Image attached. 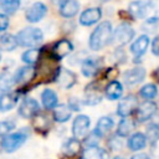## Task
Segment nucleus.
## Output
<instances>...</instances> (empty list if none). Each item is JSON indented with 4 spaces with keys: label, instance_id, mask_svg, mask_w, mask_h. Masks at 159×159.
<instances>
[{
    "label": "nucleus",
    "instance_id": "1",
    "mask_svg": "<svg viewBox=\"0 0 159 159\" xmlns=\"http://www.w3.org/2000/svg\"><path fill=\"white\" fill-rule=\"evenodd\" d=\"M112 36H113L112 24L109 21H102L89 35L88 46L93 51H99L111 42Z\"/></svg>",
    "mask_w": 159,
    "mask_h": 159
},
{
    "label": "nucleus",
    "instance_id": "2",
    "mask_svg": "<svg viewBox=\"0 0 159 159\" xmlns=\"http://www.w3.org/2000/svg\"><path fill=\"white\" fill-rule=\"evenodd\" d=\"M15 37L17 41V46L35 48L36 46H39L42 42L43 34L37 27H25V29L20 30Z\"/></svg>",
    "mask_w": 159,
    "mask_h": 159
},
{
    "label": "nucleus",
    "instance_id": "3",
    "mask_svg": "<svg viewBox=\"0 0 159 159\" xmlns=\"http://www.w3.org/2000/svg\"><path fill=\"white\" fill-rule=\"evenodd\" d=\"M27 137H29L27 129H21L14 133H9L5 137H2L0 142V147L5 153H14L26 142Z\"/></svg>",
    "mask_w": 159,
    "mask_h": 159
},
{
    "label": "nucleus",
    "instance_id": "4",
    "mask_svg": "<svg viewBox=\"0 0 159 159\" xmlns=\"http://www.w3.org/2000/svg\"><path fill=\"white\" fill-rule=\"evenodd\" d=\"M17 113L20 117L29 119V118H34L35 116H37L40 113V104L36 99L31 98V97H25L17 109Z\"/></svg>",
    "mask_w": 159,
    "mask_h": 159
},
{
    "label": "nucleus",
    "instance_id": "5",
    "mask_svg": "<svg viewBox=\"0 0 159 159\" xmlns=\"http://www.w3.org/2000/svg\"><path fill=\"white\" fill-rule=\"evenodd\" d=\"M102 89L97 81L91 82L84 88V96H83V103L87 106H96L102 101Z\"/></svg>",
    "mask_w": 159,
    "mask_h": 159
},
{
    "label": "nucleus",
    "instance_id": "6",
    "mask_svg": "<svg viewBox=\"0 0 159 159\" xmlns=\"http://www.w3.org/2000/svg\"><path fill=\"white\" fill-rule=\"evenodd\" d=\"M134 30L132 26H129V24L127 22H122L120 25L117 26V29L114 30L113 32V39L116 40V42L119 45V46H123V45H127L129 43L133 37H134Z\"/></svg>",
    "mask_w": 159,
    "mask_h": 159
},
{
    "label": "nucleus",
    "instance_id": "7",
    "mask_svg": "<svg viewBox=\"0 0 159 159\" xmlns=\"http://www.w3.org/2000/svg\"><path fill=\"white\" fill-rule=\"evenodd\" d=\"M102 66H103V58L91 56L82 61L81 71L86 77H94L101 71Z\"/></svg>",
    "mask_w": 159,
    "mask_h": 159
},
{
    "label": "nucleus",
    "instance_id": "8",
    "mask_svg": "<svg viewBox=\"0 0 159 159\" xmlns=\"http://www.w3.org/2000/svg\"><path fill=\"white\" fill-rule=\"evenodd\" d=\"M138 99L133 94H129L124 98H122L118 103V107H117V114L122 118H127L128 116H130L134 111H137L138 108Z\"/></svg>",
    "mask_w": 159,
    "mask_h": 159
},
{
    "label": "nucleus",
    "instance_id": "9",
    "mask_svg": "<svg viewBox=\"0 0 159 159\" xmlns=\"http://www.w3.org/2000/svg\"><path fill=\"white\" fill-rule=\"evenodd\" d=\"M46 12H47V6L41 1H36L26 9L25 17L29 22L35 24V22H39L40 20H42L43 16L46 15Z\"/></svg>",
    "mask_w": 159,
    "mask_h": 159
},
{
    "label": "nucleus",
    "instance_id": "10",
    "mask_svg": "<svg viewBox=\"0 0 159 159\" xmlns=\"http://www.w3.org/2000/svg\"><path fill=\"white\" fill-rule=\"evenodd\" d=\"M72 50H73V43L70 40H67V39H62V40L56 41L52 45L50 53L57 61H61L63 57H66L67 55H70L72 52Z\"/></svg>",
    "mask_w": 159,
    "mask_h": 159
},
{
    "label": "nucleus",
    "instance_id": "11",
    "mask_svg": "<svg viewBox=\"0 0 159 159\" xmlns=\"http://www.w3.org/2000/svg\"><path fill=\"white\" fill-rule=\"evenodd\" d=\"M89 124H91V119L87 116H84V114L77 116L75 118L73 123H72V134H73V138L78 139V138L84 137L88 133Z\"/></svg>",
    "mask_w": 159,
    "mask_h": 159
},
{
    "label": "nucleus",
    "instance_id": "12",
    "mask_svg": "<svg viewBox=\"0 0 159 159\" xmlns=\"http://www.w3.org/2000/svg\"><path fill=\"white\" fill-rule=\"evenodd\" d=\"M102 17L101 7H88L83 10L80 15V24L83 26H92L97 24Z\"/></svg>",
    "mask_w": 159,
    "mask_h": 159
},
{
    "label": "nucleus",
    "instance_id": "13",
    "mask_svg": "<svg viewBox=\"0 0 159 159\" xmlns=\"http://www.w3.org/2000/svg\"><path fill=\"white\" fill-rule=\"evenodd\" d=\"M152 7V2L149 1H143V0H135L132 1L128 6V12L133 16V17H139L143 19L148 15V12L150 11Z\"/></svg>",
    "mask_w": 159,
    "mask_h": 159
},
{
    "label": "nucleus",
    "instance_id": "14",
    "mask_svg": "<svg viewBox=\"0 0 159 159\" xmlns=\"http://www.w3.org/2000/svg\"><path fill=\"white\" fill-rule=\"evenodd\" d=\"M145 78V70L143 67H134L130 70H127L123 73V82L127 86H134L140 83Z\"/></svg>",
    "mask_w": 159,
    "mask_h": 159
},
{
    "label": "nucleus",
    "instance_id": "15",
    "mask_svg": "<svg viewBox=\"0 0 159 159\" xmlns=\"http://www.w3.org/2000/svg\"><path fill=\"white\" fill-rule=\"evenodd\" d=\"M36 70L34 66H22L14 73L15 84H27L35 78Z\"/></svg>",
    "mask_w": 159,
    "mask_h": 159
},
{
    "label": "nucleus",
    "instance_id": "16",
    "mask_svg": "<svg viewBox=\"0 0 159 159\" xmlns=\"http://www.w3.org/2000/svg\"><path fill=\"white\" fill-rule=\"evenodd\" d=\"M157 112V104L153 101H145L137 108V120L147 122Z\"/></svg>",
    "mask_w": 159,
    "mask_h": 159
},
{
    "label": "nucleus",
    "instance_id": "17",
    "mask_svg": "<svg viewBox=\"0 0 159 159\" xmlns=\"http://www.w3.org/2000/svg\"><path fill=\"white\" fill-rule=\"evenodd\" d=\"M56 82L58 83L60 87L68 89L76 83V75L67 68L60 67V71H58L57 77H56Z\"/></svg>",
    "mask_w": 159,
    "mask_h": 159
},
{
    "label": "nucleus",
    "instance_id": "18",
    "mask_svg": "<svg viewBox=\"0 0 159 159\" xmlns=\"http://www.w3.org/2000/svg\"><path fill=\"white\" fill-rule=\"evenodd\" d=\"M60 15L66 19L73 17L80 10V2L77 0H61L60 2Z\"/></svg>",
    "mask_w": 159,
    "mask_h": 159
},
{
    "label": "nucleus",
    "instance_id": "19",
    "mask_svg": "<svg viewBox=\"0 0 159 159\" xmlns=\"http://www.w3.org/2000/svg\"><path fill=\"white\" fill-rule=\"evenodd\" d=\"M149 42H150V39H149L148 35H140V36L130 45V52H132L135 57L140 58V57L145 53V51H147V48H148V46H149Z\"/></svg>",
    "mask_w": 159,
    "mask_h": 159
},
{
    "label": "nucleus",
    "instance_id": "20",
    "mask_svg": "<svg viewBox=\"0 0 159 159\" xmlns=\"http://www.w3.org/2000/svg\"><path fill=\"white\" fill-rule=\"evenodd\" d=\"M81 159H109V154L106 149L94 145V147H87L82 154Z\"/></svg>",
    "mask_w": 159,
    "mask_h": 159
},
{
    "label": "nucleus",
    "instance_id": "21",
    "mask_svg": "<svg viewBox=\"0 0 159 159\" xmlns=\"http://www.w3.org/2000/svg\"><path fill=\"white\" fill-rule=\"evenodd\" d=\"M104 94L108 99L111 101H116V99H119L123 94V86L119 81H111L106 87H104Z\"/></svg>",
    "mask_w": 159,
    "mask_h": 159
},
{
    "label": "nucleus",
    "instance_id": "22",
    "mask_svg": "<svg viewBox=\"0 0 159 159\" xmlns=\"http://www.w3.org/2000/svg\"><path fill=\"white\" fill-rule=\"evenodd\" d=\"M19 99V94L17 93H12V92H6V93H1L0 94V111L1 112H7L10 109H12Z\"/></svg>",
    "mask_w": 159,
    "mask_h": 159
},
{
    "label": "nucleus",
    "instance_id": "23",
    "mask_svg": "<svg viewBox=\"0 0 159 159\" xmlns=\"http://www.w3.org/2000/svg\"><path fill=\"white\" fill-rule=\"evenodd\" d=\"M41 102L46 109H55L58 106V98L53 89L46 88L41 93Z\"/></svg>",
    "mask_w": 159,
    "mask_h": 159
},
{
    "label": "nucleus",
    "instance_id": "24",
    "mask_svg": "<svg viewBox=\"0 0 159 159\" xmlns=\"http://www.w3.org/2000/svg\"><path fill=\"white\" fill-rule=\"evenodd\" d=\"M127 145H128V148L130 150L139 152V150H142V149L145 148V145H147V137L143 133L137 132V133H134V134H132L129 137Z\"/></svg>",
    "mask_w": 159,
    "mask_h": 159
},
{
    "label": "nucleus",
    "instance_id": "25",
    "mask_svg": "<svg viewBox=\"0 0 159 159\" xmlns=\"http://www.w3.org/2000/svg\"><path fill=\"white\" fill-rule=\"evenodd\" d=\"M81 148H82V145H81V142L78 139L70 138L65 142V144L62 147V152L66 157L72 158V157H76L81 153Z\"/></svg>",
    "mask_w": 159,
    "mask_h": 159
},
{
    "label": "nucleus",
    "instance_id": "26",
    "mask_svg": "<svg viewBox=\"0 0 159 159\" xmlns=\"http://www.w3.org/2000/svg\"><path fill=\"white\" fill-rule=\"evenodd\" d=\"M113 124H114V122H113V119L111 117H101L98 119V122H97L96 128H94L93 132L101 138V137L106 135L107 133H109L112 130Z\"/></svg>",
    "mask_w": 159,
    "mask_h": 159
},
{
    "label": "nucleus",
    "instance_id": "27",
    "mask_svg": "<svg viewBox=\"0 0 159 159\" xmlns=\"http://www.w3.org/2000/svg\"><path fill=\"white\" fill-rule=\"evenodd\" d=\"M72 116V111L68 108L66 104H58L53 109V119L58 123H65L67 122Z\"/></svg>",
    "mask_w": 159,
    "mask_h": 159
},
{
    "label": "nucleus",
    "instance_id": "28",
    "mask_svg": "<svg viewBox=\"0 0 159 159\" xmlns=\"http://www.w3.org/2000/svg\"><path fill=\"white\" fill-rule=\"evenodd\" d=\"M32 123H34V128L40 132V133H47L50 127H51V123H50V119L47 118V116L45 114H41L39 113L37 116H35L32 118Z\"/></svg>",
    "mask_w": 159,
    "mask_h": 159
},
{
    "label": "nucleus",
    "instance_id": "29",
    "mask_svg": "<svg viewBox=\"0 0 159 159\" xmlns=\"http://www.w3.org/2000/svg\"><path fill=\"white\" fill-rule=\"evenodd\" d=\"M135 124H134V120L130 119V118H122L120 122L118 123V127H117V135L118 137H127L129 135L133 129H134Z\"/></svg>",
    "mask_w": 159,
    "mask_h": 159
},
{
    "label": "nucleus",
    "instance_id": "30",
    "mask_svg": "<svg viewBox=\"0 0 159 159\" xmlns=\"http://www.w3.org/2000/svg\"><path fill=\"white\" fill-rule=\"evenodd\" d=\"M40 56H41V48L35 47V48L26 50V51L21 55V60H22V62H25L27 66H34L35 63L39 62Z\"/></svg>",
    "mask_w": 159,
    "mask_h": 159
},
{
    "label": "nucleus",
    "instance_id": "31",
    "mask_svg": "<svg viewBox=\"0 0 159 159\" xmlns=\"http://www.w3.org/2000/svg\"><path fill=\"white\" fill-rule=\"evenodd\" d=\"M17 46V41H16V37L11 34H4L0 36V48L4 50V51H12L15 50Z\"/></svg>",
    "mask_w": 159,
    "mask_h": 159
},
{
    "label": "nucleus",
    "instance_id": "32",
    "mask_svg": "<svg viewBox=\"0 0 159 159\" xmlns=\"http://www.w3.org/2000/svg\"><path fill=\"white\" fill-rule=\"evenodd\" d=\"M14 84H15L14 75H11L10 72H2L0 75V92L2 93L10 92Z\"/></svg>",
    "mask_w": 159,
    "mask_h": 159
},
{
    "label": "nucleus",
    "instance_id": "33",
    "mask_svg": "<svg viewBox=\"0 0 159 159\" xmlns=\"http://www.w3.org/2000/svg\"><path fill=\"white\" fill-rule=\"evenodd\" d=\"M21 5V0H0V7L5 15L15 14Z\"/></svg>",
    "mask_w": 159,
    "mask_h": 159
},
{
    "label": "nucleus",
    "instance_id": "34",
    "mask_svg": "<svg viewBox=\"0 0 159 159\" xmlns=\"http://www.w3.org/2000/svg\"><path fill=\"white\" fill-rule=\"evenodd\" d=\"M139 94H140V97H143L144 99L152 101L153 98L157 97V94H158V88H157L155 84L148 83V84H145V86H143V87L140 88Z\"/></svg>",
    "mask_w": 159,
    "mask_h": 159
},
{
    "label": "nucleus",
    "instance_id": "35",
    "mask_svg": "<svg viewBox=\"0 0 159 159\" xmlns=\"http://www.w3.org/2000/svg\"><path fill=\"white\" fill-rule=\"evenodd\" d=\"M147 140L154 145L159 140V124L158 123H152L147 127Z\"/></svg>",
    "mask_w": 159,
    "mask_h": 159
},
{
    "label": "nucleus",
    "instance_id": "36",
    "mask_svg": "<svg viewBox=\"0 0 159 159\" xmlns=\"http://www.w3.org/2000/svg\"><path fill=\"white\" fill-rule=\"evenodd\" d=\"M15 128V123L12 120H1L0 122V137H5Z\"/></svg>",
    "mask_w": 159,
    "mask_h": 159
},
{
    "label": "nucleus",
    "instance_id": "37",
    "mask_svg": "<svg viewBox=\"0 0 159 159\" xmlns=\"http://www.w3.org/2000/svg\"><path fill=\"white\" fill-rule=\"evenodd\" d=\"M158 24H159L158 17H149V19H147V20L144 21V24H143V30L152 32V31H154V29L157 27Z\"/></svg>",
    "mask_w": 159,
    "mask_h": 159
},
{
    "label": "nucleus",
    "instance_id": "38",
    "mask_svg": "<svg viewBox=\"0 0 159 159\" xmlns=\"http://www.w3.org/2000/svg\"><path fill=\"white\" fill-rule=\"evenodd\" d=\"M108 145H109L111 149H113V150H118V149L122 148V140L119 139L118 135H114V137H112V138L109 139Z\"/></svg>",
    "mask_w": 159,
    "mask_h": 159
},
{
    "label": "nucleus",
    "instance_id": "39",
    "mask_svg": "<svg viewBox=\"0 0 159 159\" xmlns=\"http://www.w3.org/2000/svg\"><path fill=\"white\" fill-rule=\"evenodd\" d=\"M68 108L71 109V111H75V112H78V111H81V103H80V99H77V98H75V97H71L70 99H68Z\"/></svg>",
    "mask_w": 159,
    "mask_h": 159
},
{
    "label": "nucleus",
    "instance_id": "40",
    "mask_svg": "<svg viewBox=\"0 0 159 159\" xmlns=\"http://www.w3.org/2000/svg\"><path fill=\"white\" fill-rule=\"evenodd\" d=\"M114 58H116L119 63H123V62L127 60V55H125V52L123 51V48L118 47V48L114 50Z\"/></svg>",
    "mask_w": 159,
    "mask_h": 159
},
{
    "label": "nucleus",
    "instance_id": "41",
    "mask_svg": "<svg viewBox=\"0 0 159 159\" xmlns=\"http://www.w3.org/2000/svg\"><path fill=\"white\" fill-rule=\"evenodd\" d=\"M7 27H9V17L7 15L0 12V32L5 31Z\"/></svg>",
    "mask_w": 159,
    "mask_h": 159
},
{
    "label": "nucleus",
    "instance_id": "42",
    "mask_svg": "<svg viewBox=\"0 0 159 159\" xmlns=\"http://www.w3.org/2000/svg\"><path fill=\"white\" fill-rule=\"evenodd\" d=\"M152 52L155 56H159V35H157L152 41Z\"/></svg>",
    "mask_w": 159,
    "mask_h": 159
},
{
    "label": "nucleus",
    "instance_id": "43",
    "mask_svg": "<svg viewBox=\"0 0 159 159\" xmlns=\"http://www.w3.org/2000/svg\"><path fill=\"white\" fill-rule=\"evenodd\" d=\"M130 159H149V157L145 153H139V154H134Z\"/></svg>",
    "mask_w": 159,
    "mask_h": 159
},
{
    "label": "nucleus",
    "instance_id": "44",
    "mask_svg": "<svg viewBox=\"0 0 159 159\" xmlns=\"http://www.w3.org/2000/svg\"><path fill=\"white\" fill-rule=\"evenodd\" d=\"M152 76H153V78H154L157 82H159V67H157V68L154 70V72L152 73Z\"/></svg>",
    "mask_w": 159,
    "mask_h": 159
},
{
    "label": "nucleus",
    "instance_id": "45",
    "mask_svg": "<svg viewBox=\"0 0 159 159\" xmlns=\"http://www.w3.org/2000/svg\"><path fill=\"white\" fill-rule=\"evenodd\" d=\"M113 159H125V158H123V157H119V155H118V157H116V158H113Z\"/></svg>",
    "mask_w": 159,
    "mask_h": 159
},
{
    "label": "nucleus",
    "instance_id": "46",
    "mask_svg": "<svg viewBox=\"0 0 159 159\" xmlns=\"http://www.w3.org/2000/svg\"><path fill=\"white\" fill-rule=\"evenodd\" d=\"M102 1H109V0H102Z\"/></svg>",
    "mask_w": 159,
    "mask_h": 159
},
{
    "label": "nucleus",
    "instance_id": "47",
    "mask_svg": "<svg viewBox=\"0 0 159 159\" xmlns=\"http://www.w3.org/2000/svg\"><path fill=\"white\" fill-rule=\"evenodd\" d=\"M0 60H1V53H0Z\"/></svg>",
    "mask_w": 159,
    "mask_h": 159
}]
</instances>
